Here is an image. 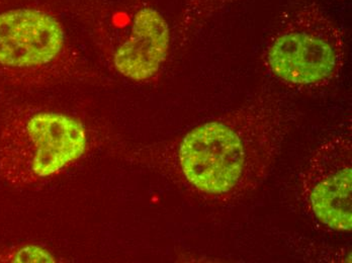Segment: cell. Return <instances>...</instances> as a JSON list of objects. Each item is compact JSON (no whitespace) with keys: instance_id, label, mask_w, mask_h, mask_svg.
<instances>
[{"instance_id":"8","label":"cell","mask_w":352,"mask_h":263,"mask_svg":"<svg viewBox=\"0 0 352 263\" xmlns=\"http://www.w3.org/2000/svg\"><path fill=\"white\" fill-rule=\"evenodd\" d=\"M3 1V0H0V2Z\"/></svg>"},{"instance_id":"2","label":"cell","mask_w":352,"mask_h":263,"mask_svg":"<svg viewBox=\"0 0 352 263\" xmlns=\"http://www.w3.org/2000/svg\"><path fill=\"white\" fill-rule=\"evenodd\" d=\"M87 147L85 126L45 111L10 113L0 133V175L27 187L50 179L78 160Z\"/></svg>"},{"instance_id":"3","label":"cell","mask_w":352,"mask_h":263,"mask_svg":"<svg viewBox=\"0 0 352 263\" xmlns=\"http://www.w3.org/2000/svg\"><path fill=\"white\" fill-rule=\"evenodd\" d=\"M264 64L276 78L298 89L326 87L344 65L342 32L316 4L292 14L272 35Z\"/></svg>"},{"instance_id":"5","label":"cell","mask_w":352,"mask_h":263,"mask_svg":"<svg viewBox=\"0 0 352 263\" xmlns=\"http://www.w3.org/2000/svg\"><path fill=\"white\" fill-rule=\"evenodd\" d=\"M352 147L338 135L314 152L300 179V198L311 217L335 231L351 230Z\"/></svg>"},{"instance_id":"7","label":"cell","mask_w":352,"mask_h":263,"mask_svg":"<svg viewBox=\"0 0 352 263\" xmlns=\"http://www.w3.org/2000/svg\"><path fill=\"white\" fill-rule=\"evenodd\" d=\"M50 252L36 245L0 249V262H54Z\"/></svg>"},{"instance_id":"1","label":"cell","mask_w":352,"mask_h":263,"mask_svg":"<svg viewBox=\"0 0 352 263\" xmlns=\"http://www.w3.org/2000/svg\"><path fill=\"white\" fill-rule=\"evenodd\" d=\"M282 102L261 93L182 137L175 162L188 187L206 200L229 203L267 176L287 134Z\"/></svg>"},{"instance_id":"6","label":"cell","mask_w":352,"mask_h":263,"mask_svg":"<svg viewBox=\"0 0 352 263\" xmlns=\"http://www.w3.org/2000/svg\"><path fill=\"white\" fill-rule=\"evenodd\" d=\"M169 43L170 32L165 19L153 8H142L135 14L126 38L113 52V67L131 80H149L164 63Z\"/></svg>"},{"instance_id":"4","label":"cell","mask_w":352,"mask_h":263,"mask_svg":"<svg viewBox=\"0 0 352 263\" xmlns=\"http://www.w3.org/2000/svg\"><path fill=\"white\" fill-rule=\"evenodd\" d=\"M73 67L65 32L52 14L35 8L0 14V80L45 84L68 76Z\"/></svg>"}]
</instances>
